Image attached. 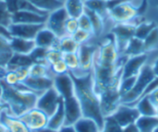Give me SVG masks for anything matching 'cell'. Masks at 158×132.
Instances as JSON below:
<instances>
[{"mask_svg": "<svg viewBox=\"0 0 158 132\" xmlns=\"http://www.w3.org/2000/svg\"><path fill=\"white\" fill-rule=\"evenodd\" d=\"M72 78L75 84L76 95L81 104L82 116L95 120L102 130L105 117L101 110L99 97L94 88L92 73L81 77L72 76Z\"/></svg>", "mask_w": 158, "mask_h": 132, "instance_id": "obj_1", "label": "cell"}, {"mask_svg": "<svg viewBox=\"0 0 158 132\" xmlns=\"http://www.w3.org/2000/svg\"><path fill=\"white\" fill-rule=\"evenodd\" d=\"M3 83V82H2ZM38 95L29 90L23 83L10 87L3 83L1 101L6 105L10 115L19 117L36 105Z\"/></svg>", "mask_w": 158, "mask_h": 132, "instance_id": "obj_2", "label": "cell"}, {"mask_svg": "<svg viewBox=\"0 0 158 132\" xmlns=\"http://www.w3.org/2000/svg\"><path fill=\"white\" fill-rule=\"evenodd\" d=\"M156 78L151 64H145L141 72L138 74L132 89L121 97V104L134 105L144 94L146 88Z\"/></svg>", "mask_w": 158, "mask_h": 132, "instance_id": "obj_3", "label": "cell"}, {"mask_svg": "<svg viewBox=\"0 0 158 132\" xmlns=\"http://www.w3.org/2000/svg\"><path fill=\"white\" fill-rule=\"evenodd\" d=\"M119 84L106 87L97 93L100 100L101 110L105 118L106 117L112 116L121 105V93L119 91Z\"/></svg>", "mask_w": 158, "mask_h": 132, "instance_id": "obj_4", "label": "cell"}, {"mask_svg": "<svg viewBox=\"0 0 158 132\" xmlns=\"http://www.w3.org/2000/svg\"><path fill=\"white\" fill-rule=\"evenodd\" d=\"M120 55L116 40L110 33L109 37L106 38L103 43L98 44L94 62L102 65H115L118 63Z\"/></svg>", "mask_w": 158, "mask_h": 132, "instance_id": "obj_5", "label": "cell"}, {"mask_svg": "<svg viewBox=\"0 0 158 132\" xmlns=\"http://www.w3.org/2000/svg\"><path fill=\"white\" fill-rule=\"evenodd\" d=\"M143 15L142 11L133 4L128 2L120 4L108 11V19L114 24L132 22L138 16Z\"/></svg>", "mask_w": 158, "mask_h": 132, "instance_id": "obj_6", "label": "cell"}, {"mask_svg": "<svg viewBox=\"0 0 158 132\" xmlns=\"http://www.w3.org/2000/svg\"><path fill=\"white\" fill-rule=\"evenodd\" d=\"M97 49L98 45L93 43L92 42L80 45L78 50V56L80 58V73L79 75L73 77H81L92 73Z\"/></svg>", "mask_w": 158, "mask_h": 132, "instance_id": "obj_7", "label": "cell"}, {"mask_svg": "<svg viewBox=\"0 0 158 132\" xmlns=\"http://www.w3.org/2000/svg\"><path fill=\"white\" fill-rule=\"evenodd\" d=\"M19 118L31 132L46 128L49 120V116L36 106L29 109Z\"/></svg>", "mask_w": 158, "mask_h": 132, "instance_id": "obj_8", "label": "cell"}, {"mask_svg": "<svg viewBox=\"0 0 158 132\" xmlns=\"http://www.w3.org/2000/svg\"><path fill=\"white\" fill-rule=\"evenodd\" d=\"M69 14L66 11L65 7H59L49 12L44 26L51 30L58 38L66 35L65 31V25L66 21L69 19Z\"/></svg>", "mask_w": 158, "mask_h": 132, "instance_id": "obj_9", "label": "cell"}, {"mask_svg": "<svg viewBox=\"0 0 158 132\" xmlns=\"http://www.w3.org/2000/svg\"><path fill=\"white\" fill-rule=\"evenodd\" d=\"M61 100L62 97L59 95L57 91L53 86L52 88H50L49 90L45 91L44 93L38 96L35 106L50 117L55 113Z\"/></svg>", "mask_w": 158, "mask_h": 132, "instance_id": "obj_10", "label": "cell"}, {"mask_svg": "<svg viewBox=\"0 0 158 132\" xmlns=\"http://www.w3.org/2000/svg\"><path fill=\"white\" fill-rule=\"evenodd\" d=\"M135 29L136 25L131 22L116 23L113 25L110 33L114 36L120 54L128 42L135 36Z\"/></svg>", "mask_w": 158, "mask_h": 132, "instance_id": "obj_11", "label": "cell"}, {"mask_svg": "<svg viewBox=\"0 0 158 132\" xmlns=\"http://www.w3.org/2000/svg\"><path fill=\"white\" fill-rule=\"evenodd\" d=\"M140 116L141 115L135 105L121 104L111 117L117 121V123L123 130L124 128L131 124H134L137 121V119L140 118Z\"/></svg>", "mask_w": 158, "mask_h": 132, "instance_id": "obj_12", "label": "cell"}, {"mask_svg": "<svg viewBox=\"0 0 158 132\" xmlns=\"http://www.w3.org/2000/svg\"><path fill=\"white\" fill-rule=\"evenodd\" d=\"M44 24H34V23H11L7 30L11 37H18L29 40H34L37 33Z\"/></svg>", "mask_w": 158, "mask_h": 132, "instance_id": "obj_13", "label": "cell"}, {"mask_svg": "<svg viewBox=\"0 0 158 132\" xmlns=\"http://www.w3.org/2000/svg\"><path fill=\"white\" fill-rule=\"evenodd\" d=\"M148 61V53L129 56L122 68L121 79L137 76Z\"/></svg>", "mask_w": 158, "mask_h": 132, "instance_id": "obj_14", "label": "cell"}, {"mask_svg": "<svg viewBox=\"0 0 158 132\" xmlns=\"http://www.w3.org/2000/svg\"><path fill=\"white\" fill-rule=\"evenodd\" d=\"M66 122L65 126H73L81 118H82V111L81 104L76 94L63 99Z\"/></svg>", "mask_w": 158, "mask_h": 132, "instance_id": "obj_15", "label": "cell"}, {"mask_svg": "<svg viewBox=\"0 0 158 132\" xmlns=\"http://www.w3.org/2000/svg\"><path fill=\"white\" fill-rule=\"evenodd\" d=\"M54 88L57 91L62 99L76 94L75 84L70 73L54 77Z\"/></svg>", "mask_w": 158, "mask_h": 132, "instance_id": "obj_16", "label": "cell"}, {"mask_svg": "<svg viewBox=\"0 0 158 132\" xmlns=\"http://www.w3.org/2000/svg\"><path fill=\"white\" fill-rule=\"evenodd\" d=\"M23 84L31 92L36 93L38 96L44 93L45 91L49 90L54 86V78L50 77H41V78H34L29 77Z\"/></svg>", "mask_w": 158, "mask_h": 132, "instance_id": "obj_17", "label": "cell"}, {"mask_svg": "<svg viewBox=\"0 0 158 132\" xmlns=\"http://www.w3.org/2000/svg\"><path fill=\"white\" fill-rule=\"evenodd\" d=\"M48 14H41L33 11H17L12 13V23L44 24Z\"/></svg>", "mask_w": 158, "mask_h": 132, "instance_id": "obj_18", "label": "cell"}, {"mask_svg": "<svg viewBox=\"0 0 158 132\" xmlns=\"http://www.w3.org/2000/svg\"><path fill=\"white\" fill-rule=\"evenodd\" d=\"M58 39L59 38L51 30H49L44 26L37 33L36 37L34 38V42L37 47H41L48 50L57 46Z\"/></svg>", "mask_w": 158, "mask_h": 132, "instance_id": "obj_19", "label": "cell"}, {"mask_svg": "<svg viewBox=\"0 0 158 132\" xmlns=\"http://www.w3.org/2000/svg\"><path fill=\"white\" fill-rule=\"evenodd\" d=\"M9 44L14 54L25 55V56H30L37 47L34 40H29L23 38H18V37H11L9 40Z\"/></svg>", "mask_w": 158, "mask_h": 132, "instance_id": "obj_20", "label": "cell"}, {"mask_svg": "<svg viewBox=\"0 0 158 132\" xmlns=\"http://www.w3.org/2000/svg\"><path fill=\"white\" fill-rule=\"evenodd\" d=\"M0 122L6 127L8 132H31L19 117L10 115L7 109L1 114Z\"/></svg>", "mask_w": 158, "mask_h": 132, "instance_id": "obj_21", "label": "cell"}, {"mask_svg": "<svg viewBox=\"0 0 158 132\" xmlns=\"http://www.w3.org/2000/svg\"><path fill=\"white\" fill-rule=\"evenodd\" d=\"M65 122H66V116H65L64 103L62 99L58 105V107L55 111V113L49 117L47 127L54 130L59 131L65 126Z\"/></svg>", "mask_w": 158, "mask_h": 132, "instance_id": "obj_22", "label": "cell"}, {"mask_svg": "<svg viewBox=\"0 0 158 132\" xmlns=\"http://www.w3.org/2000/svg\"><path fill=\"white\" fill-rule=\"evenodd\" d=\"M143 53H146L143 40L134 36L128 42L123 51L121 52V55H125L127 56H133Z\"/></svg>", "mask_w": 158, "mask_h": 132, "instance_id": "obj_23", "label": "cell"}, {"mask_svg": "<svg viewBox=\"0 0 158 132\" xmlns=\"http://www.w3.org/2000/svg\"><path fill=\"white\" fill-rule=\"evenodd\" d=\"M85 13L89 16L91 19L92 26H93V32L94 36L95 37L101 36L106 29V19L96 12L90 10L86 7H85Z\"/></svg>", "mask_w": 158, "mask_h": 132, "instance_id": "obj_24", "label": "cell"}, {"mask_svg": "<svg viewBox=\"0 0 158 132\" xmlns=\"http://www.w3.org/2000/svg\"><path fill=\"white\" fill-rule=\"evenodd\" d=\"M134 105L141 116H157V107L151 101L148 95L143 96Z\"/></svg>", "mask_w": 158, "mask_h": 132, "instance_id": "obj_25", "label": "cell"}, {"mask_svg": "<svg viewBox=\"0 0 158 132\" xmlns=\"http://www.w3.org/2000/svg\"><path fill=\"white\" fill-rule=\"evenodd\" d=\"M11 37L0 33V66L6 67L8 61L11 59L14 53L12 52L9 44Z\"/></svg>", "mask_w": 158, "mask_h": 132, "instance_id": "obj_26", "label": "cell"}, {"mask_svg": "<svg viewBox=\"0 0 158 132\" xmlns=\"http://www.w3.org/2000/svg\"><path fill=\"white\" fill-rule=\"evenodd\" d=\"M135 124L140 132H154L158 127V117L140 116Z\"/></svg>", "mask_w": 158, "mask_h": 132, "instance_id": "obj_27", "label": "cell"}, {"mask_svg": "<svg viewBox=\"0 0 158 132\" xmlns=\"http://www.w3.org/2000/svg\"><path fill=\"white\" fill-rule=\"evenodd\" d=\"M63 6L71 18L78 19L85 11L84 0H65Z\"/></svg>", "mask_w": 158, "mask_h": 132, "instance_id": "obj_28", "label": "cell"}, {"mask_svg": "<svg viewBox=\"0 0 158 132\" xmlns=\"http://www.w3.org/2000/svg\"><path fill=\"white\" fill-rule=\"evenodd\" d=\"M76 132H100L101 128L97 122L92 118L82 117L74 125Z\"/></svg>", "mask_w": 158, "mask_h": 132, "instance_id": "obj_29", "label": "cell"}, {"mask_svg": "<svg viewBox=\"0 0 158 132\" xmlns=\"http://www.w3.org/2000/svg\"><path fill=\"white\" fill-rule=\"evenodd\" d=\"M80 45L71 35H64L58 39V43L56 48H58L62 53H77Z\"/></svg>", "mask_w": 158, "mask_h": 132, "instance_id": "obj_30", "label": "cell"}, {"mask_svg": "<svg viewBox=\"0 0 158 132\" xmlns=\"http://www.w3.org/2000/svg\"><path fill=\"white\" fill-rule=\"evenodd\" d=\"M30 77L41 78V77H50L54 78V75L51 71L50 66L46 63H32L29 67Z\"/></svg>", "mask_w": 158, "mask_h": 132, "instance_id": "obj_31", "label": "cell"}, {"mask_svg": "<svg viewBox=\"0 0 158 132\" xmlns=\"http://www.w3.org/2000/svg\"><path fill=\"white\" fill-rule=\"evenodd\" d=\"M85 7L96 12L106 20L108 19V8L106 0H84Z\"/></svg>", "mask_w": 158, "mask_h": 132, "instance_id": "obj_32", "label": "cell"}, {"mask_svg": "<svg viewBox=\"0 0 158 132\" xmlns=\"http://www.w3.org/2000/svg\"><path fill=\"white\" fill-rule=\"evenodd\" d=\"M63 59L66 62L69 73L72 76H77L80 73V58L77 53H63Z\"/></svg>", "mask_w": 158, "mask_h": 132, "instance_id": "obj_33", "label": "cell"}, {"mask_svg": "<svg viewBox=\"0 0 158 132\" xmlns=\"http://www.w3.org/2000/svg\"><path fill=\"white\" fill-rule=\"evenodd\" d=\"M39 9L51 12L64 6V0H29Z\"/></svg>", "mask_w": 158, "mask_h": 132, "instance_id": "obj_34", "label": "cell"}, {"mask_svg": "<svg viewBox=\"0 0 158 132\" xmlns=\"http://www.w3.org/2000/svg\"><path fill=\"white\" fill-rule=\"evenodd\" d=\"M156 26H157V24L154 20H146V19H144L143 21H142L140 24H138L136 26L135 36L142 39V40H144Z\"/></svg>", "mask_w": 158, "mask_h": 132, "instance_id": "obj_35", "label": "cell"}, {"mask_svg": "<svg viewBox=\"0 0 158 132\" xmlns=\"http://www.w3.org/2000/svg\"><path fill=\"white\" fill-rule=\"evenodd\" d=\"M145 52L150 53L158 49V25L156 26L148 36L143 40Z\"/></svg>", "mask_w": 158, "mask_h": 132, "instance_id": "obj_36", "label": "cell"}, {"mask_svg": "<svg viewBox=\"0 0 158 132\" xmlns=\"http://www.w3.org/2000/svg\"><path fill=\"white\" fill-rule=\"evenodd\" d=\"M12 23V13L9 11L6 0H0V26L8 28Z\"/></svg>", "mask_w": 158, "mask_h": 132, "instance_id": "obj_37", "label": "cell"}, {"mask_svg": "<svg viewBox=\"0 0 158 132\" xmlns=\"http://www.w3.org/2000/svg\"><path fill=\"white\" fill-rule=\"evenodd\" d=\"M74 40L79 43V44H83V43H90L92 42V40L95 37L94 35L93 32L89 31H86V30H82V29H78L77 31L71 35Z\"/></svg>", "mask_w": 158, "mask_h": 132, "instance_id": "obj_38", "label": "cell"}, {"mask_svg": "<svg viewBox=\"0 0 158 132\" xmlns=\"http://www.w3.org/2000/svg\"><path fill=\"white\" fill-rule=\"evenodd\" d=\"M50 68H51V71H52L54 77L58 76V75H63V74H66V73L69 72V68H68V66H67V64H66V62L64 61L63 58H61L58 61L52 64L50 66Z\"/></svg>", "mask_w": 158, "mask_h": 132, "instance_id": "obj_39", "label": "cell"}, {"mask_svg": "<svg viewBox=\"0 0 158 132\" xmlns=\"http://www.w3.org/2000/svg\"><path fill=\"white\" fill-rule=\"evenodd\" d=\"M101 131L103 132H122L123 130L117 123V121L110 116L105 118L104 126Z\"/></svg>", "mask_w": 158, "mask_h": 132, "instance_id": "obj_40", "label": "cell"}, {"mask_svg": "<svg viewBox=\"0 0 158 132\" xmlns=\"http://www.w3.org/2000/svg\"><path fill=\"white\" fill-rule=\"evenodd\" d=\"M2 82L10 87H14V86L20 84V81H19V77L16 74V72L12 69H7V68H6L4 78L2 80Z\"/></svg>", "mask_w": 158, "mask_h": 132, "instance_id": "obj_41", "label": "cell"}, {"mask_svg": "<svg viewBox=\"0 0 158 132\" xmlns=\"http://www.w3.org/2000/svg\"><path fill=\"white\" fill-rule=\"evenodd\" d=\"M63 58V53L56 47L48 49L45 54V61L47 65L51 66L55 62L58 61L59 59Z\"/></svg>", "mask_w": 158, "mask_h": 132, "instance_id": "obj_42", "label": "cell"}, {"mask_svg": "<svg viewBox=\"0 0 158 132\" xmlns=\"http://www.w3.org/2000/svg\"><path fill=\"white\" fill-rule=\"evenodd\" d=\"M137 76L131 77V78H126V79H121L120 84H119V91H120V93H121V97L124 94H126L127 93H129L132 89V87L135 84Z\"/></svg>", "mask_w": 158, "mask_h": 132, "instance_id": "obj_43", "label": "cell"}, {"mask_svg": "<svg viewBox=\"0 0 158 132\" xmlns=\"http://www.w3.org/2000/svg\"><path fill=\"white\" fill-rule=\"evenodd\" d=\"M78 29H79V21H78V19L69 17V19L66 21V25H65L66 35H73L77 31Z\"/></svg>", "mask_w": 158, "mask_h": 132, "instance_id": "obj_44", "label": "cell"}, {"mask_svg": "<svg viewBox=\"0 0 158 132\" xmlns=\"http://www.w3.org/2000/svg\"><path fill=\"white\" fill-rule=\"evenodd\" d=\"M78 21H79V28L80 29L86 30V31H89L93 32V26H92L91 19H90L89 16L85 13V11L81 16H80L78 18Z\"/></svg>", "mask_w": 158, "mask_h": 132, "instance_id": "obj_45", "label": "cell"}, {"mask_svg": "<svg viewBox=\"0 0 158 132\" xmlns=\"http://www.w3.org/2000/svg\"><path fill=\"white\" fill-rule=\"evenodd\" d=\"M12 70H14L16 72V74L18 75L20 83H23L30 77L29 67H19V68H16Z\"/></svg>", "mask_w": 158, "mask_h": 132, "instance_id": "obj_46", "label": "cell"}, {"mask_svg": "<svg viewBox=\"0 0 158 132\" xmlns=\"http://www.w3.org/2000/svg\"><path fill=\"white\" fill-rule=\"evenodd\" d=\"M149 98L151 99V101L155 104V105L157 107L158 106V88H156L155 91H153L151 93L148 94Z\"/></svg>", "mask_w": 158, "mask_h": 132, "instance_id": "obj_47", "label": "cell"}, {"mask_svg": "<svg viewBox=\"0 0 158 132\" xmlns=\"http://www.w3.org/2000/svg\"><path fill=\"white\" fill-rule=\"evenodd\" d=\"M123 132H140V131H139V129L137 128L136 124L134 123V124H131V125H130V126H128V127L124 128V129H123Z\"/></svg>", "mask_w": 158, "mask_h": 132, "instance_id": "obj_48", "label": "cell"}, {"mask_svg": "<svg viewBox=\"0 0 158 132\" xmlns=\"http://www.w3.org/2000/svg\"><path fill=\"white\" fill-rule=\"evenodd\" d=\"M151 66H152V69L154 71L155 76L158 78V57L155 59V61L151 64Z\"/></svg>", "mask_w": 158, "mask_h": 132, "instance_id": "obj_49", "label": "cell"}, {"mask_svg": "<svg viewBox=\"0 0 158 132\" xmlns=\"http://www.w3.org/2000/svg\"><path fill=\"white\" fill-rule=\"evenodd\" d=\"M58 132H76L73 126H64Z\"/></svg>", "mask_w": 158, "mask_h": 132, "instance_id": "obj_50", "label": "cell"}, {"mask_svg": "<svg viewBox=\"0 0 158 132\" xmlns=\"http://www.w3.org/2000/svg\"><path fill=\"white\" fill-rule=\"evenodd\" d=\"M0 33H1V34H4V35H6V36L11 37V36H10V34H9V32H8L7 28L2 27V26H0Z\"/></svg>", "mask_w": 158, "mask_h": 132, "instance_id": "obj_51", "label": "cell"}, {"mask_svg": "<svg viewBox=\"0 0 158 132\" xmlns=\"http://www.w3.org/2000/svg\"><path fill=\"white\" fill-rule=\"evenodd\" d=\"M33 132H58V131L54 130H52V129H50V128L46 127V128H44V129H41V130H36V131H33Z\"/></svg>", "mask_w": 158, "mask_h": 132, "instance_id": "obj_52", "label": "cell"}, {"mask_svg": "<svg viewBox=\"0 0 158 132\" xmlns=\"http://www.w3.org/2000/svg\"><path fill=\"white\" fill-rule=\"evenodd\" d=\"M0 132H8L6 127L3 123H1V122H0Z\"/></svg>", "mask_w": 158, "mask_h": 132, "instance_id": "obj_53", "label": "cell"}, {"mask_svg": "<svg viewBox=\"0 0 158 132\" xmlns=\"http://www.w3.org/2000/svg\"><path fill=\"white\" fill-rule=\"evenodd\" d=\"M2 93H3V83L0 80V100H1V97H2Z\"/></svg>", "mask_w": 158, "mask_h": 132, "instance_id": "obj_54", "label": "cell"}, {"mask_svg": "<svg viewBox=\"0 0 158 132\" xmlns=\"http://www.w3.org/2000/svg\"><path fill=\"white\" fill-rule=\"evenodd\" d=\"M154 132H158V127L156 128V130H155V131Z\"/></svg>", "mask_w": 158, "mask_h": 132, "instance_id": "obj_55", "label": "cell"}, {"mask_svg": "<svg viewBox=\"0 0 158 132\" xmlns=\"http://www.w3.org/2000/svg\"><path fill=\"white\" fill-rule=\"evenodd\" d=\"M157 117H158V106H157Z\"/></svg>", "mask_w": 158, "mask_h": 132, "instance_id": "obj_56", "label": "cell"}, {"mask_svg": "<svg viewBox=\"0 0 158 132\" xmlns=\"http://www.w3.org/2000/svg\"><path fill=\"white\" fill-rule=\"evenodd\" d=\"M106 1H109V0H106Z\"/></svg>", "mask_w": 158, "mask_h": 132, "instance_id": "obj_57", "label": "cell"}, {"mask_svg": "<svg viewBox=\"0 0 158 132\" xmlns=\"http://www.w3.org/2000/svg\"><path fill=\"white\" fill-rule=\"evenodd\" d=\"M100 132H103V131H100Z\"/></svg>", "mask_w": 158, "mask_h": 132, "instance_id": "obj_58", "label": "cell"}, {"mask_svg": "<svg viewBox=\"0 0 158 132\" xmlns=\"http://www.w3.org/2000/svg\"><path fill=\"white\" fill-rule=\"evenodd\" d=\"M122 132H123V131H122Z\"/></svg>", "mask_w": 158, "mask_h": 132, "instance_id": "obj_59", "label": "cell"}]
</instances>
